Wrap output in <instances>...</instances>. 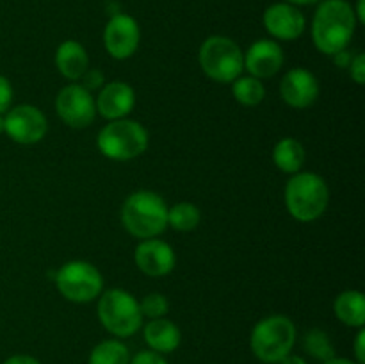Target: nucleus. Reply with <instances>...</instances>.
<instances>
[{"label": "nucleus", "mask_w": 365, "mask_h": 364, "mask_svg": "<svg viewBox=\"0 0 365 364\" xmlns=\"http://www.w3.org/2000/svg\"><path fill=\"white\" fill-rule=\"evenodd\" d=\"M351 4L346 0H324L319 4L312 20V39L319 52L335 56L351 41L356 29Z\"/></svg>", "instance_id": "f257e3e1"}, {"label": "nucleus", "mask_w": 365, "mask_h": 364, "mask_svg": "<svg viewBox=\"0 0 365 364\" xmlns=\"http://www.w3.org/2000/svg\"><path fill=\"white\" fill-rule=\"evenodd\" d=\"M121 221L135 238H157L168 227V206L160 195L141 189L127 196L121 207Z\"/></svg>", "instance_id": "f03ea898"}, {"label": "nucleus", "mask_w": 365, "mask_h": 364, "mask_svg": "<svg viewBox=\"0 0 365 364\" xmlns=\"http://www.w3.org/2000/svg\"><path fill=\"white\" fill-rule=\"evenodd\" d=\"M330 191L321 175L298 171L285 186V206L298 221H314L324 214Z\"/></svg>", "instance_id": "7ed1b4c3"}, {"label": "nucleus", "mask_w": 365, "mask_h": 364, "mask_svg": "<svg viewBox=\"0 0 365 364\" xmlns=\"http://www.w3.org/2000/svg\"><path fill=\"white\" fill-rule=\"evenodd\" d=\"M296 325L284 314H273L253 327L250 346L257 359L264 364H278L292 352L296 343Z\"/></svg>", "instance_id": "20e7f679"}, {"label": "nucleus", "mask_w": 365, "mask_h": 364, "mask_svg": "<svg viewBox=\"0 0 365 364\" xmlns=\"http://www.w3.org/2000/svg\"><path fill=\"white\" fill-rule=\"evenodd\" d=\"M98 320L114 338H130L141 328L139 302L125 289H109L98 300Z\"/></svg>", "instance_id": "39448f33"}, {"label": "nucleus", "mask_w": 365, "mask_h": 364, "mask_svg": "<svg viewBox=\"0 0 365 364\" xmlns=\"http://www.w3.org/2000/svg\"><path fill=\"white\" fill-rule=\"evenodd\" d=\"M98 148L113 161H130L148 148V132L139 121L113 120L98 132Z\"/></svg>", "instance_id": "423d86ee"}, {"label": "nucleus", "mask_w": 365, "mask_h": 364, "mask_svg": "<svg viewBox=\"0 0 365 364\" xmlns=\"http://www.w3.org/2000/svg\"><path fill=\"white\" fill-rule=\"evenodd\" d=\"M200 66L216 82H234L245 70V54L234 39L210 36L200 46Z\"/></svg>", "instance_id": "0eeeda50"}, {"label": "nucleus", "mask_w": 365, "mask_h": 364, "mask_svg": "<svg viewBox=\"0 0 365 364\" xmlns=\"http://www.w3.org/2000/svg\"><path fill=\"white\" fill-rule=\"evenodd\" d=\"M56 284L61 295L75 303L93 302L103 289L102 273L88 261H70L56 273Z\"/></svg>", "instance_id": "6e6552de"}, {"label": "nucleus", "mask_w": 365, "mask_h": 364, "mask_svg": "<svg viewBox=\"0 0 365 364\" xmlns=\"http://www.w3.org/2000/svg\"><path fill=\"white\" fill-rule=\"evenodd\" d=\"M48 131L46 116L34 106H16L4 116V132L20 145H34L41 141Z\"/></svg>", "instance_id": "1a4fd4ad"}, {"label": "nucleus", "mask_w": 365, "mask_h": 364, "mask_svg": "<svg viewBox=\"0 0 365 364\" xmlns=\"http://www.w3.org/2000/svg\"><path fill=\"white\" fill-rule=\"evenodd\" d=\"M56 109L61 120L73 128H84L93 123L96 114L95 98L91 91L81 84H68L56 98Z\"/></svg>", "instance_id": "9d476101"}, {"label": "nucleus", "mask_w": 365, "mask_h": 364, "mask_svg": "<svg viewBox=\"0 0 365 364\" xmlns=\"http://www.w3.org/2000/svg\"><path fill=\"white\" fill-rule=\"evenodd\" d=\"M141 39L139 25L130 14L118 13L103 29V46L114 59H128L135 54Z\"/></svg>", "instance_id": "9b49d317"}, {"label": "nucleus", "mask_w": 365, "mask_h": 364, "mask_svg": "<svg viewBox=\"0 0 365 364\" xmlns=\"http://www.w3.org/2000/svg\"><path fill=\"white\" fill-rule=\"evenodd\" d=\"M280 95L294 109L310 107L319 96V82L312 71L298 66L289 70L280 82Z\"/></svg>", "instance_id": "f8f14e48"}, {"label": "nucleus", "mask_w": 365, "mask_h": 364, "mask_svg": "<svg viewBox=\"0 0 365 364\" xmlns=\"http://www.w3.org/2000/svg\"><path fill=\"white\" fill-rule=\"evenodd\" d=\"M264 27L273 38L282 39V41H292L305 32L307 20L296 6L278 2L267 7L264 13Z\"/></svg>", "instance_id": "ddd939ff"}, {"label": "nucleus", "mask_w": 365, "mask_h": 364, "mask_svg": "<svg viewBox=\"0 0 365 364\" xmlns=\"http://www.w3.org/2000/svg\"><path fill=\"white\" fill-rule=\"evenodd\" d=\"M135 264L148 277H164L171 273L177 263L173 248L166 241L150 238L143 239L134 253Z\"/></svg>", "instance_id": "4468645a"}, {"label": "nucleus", "mask_w": 365, "mask_h": 364, "mask_svg": "<svg viewBox=\"0 0 365 364\" xmlns=\"http://www.w3.org/2000/svg\"><path fill=\"white\" fill-rule=\"evenodd\" d=\"M95 106L106 120H121V118H127L134 109L135 93L132 86L123 81L107 82L100 89Z\"/></svg>", "instance_id": "2eb2a0df"}, {"label": "nucleus", "mask_w": 365, "mask_h": 364, "mask_svg": "<svg viewBox=\"0 0 365 364\" xmlns=\"http://www.w3.org/2000/svg\"><path fill=\"white\" fill-rule=\"evenodd\" d=\"M284 66V50L273 39H259L245 54V68L252 77H273Z\"/></svg>", "instance_id": "dca6fc26"}, {"label": "nucleus", "mask_w": 365, "mask_h": 364, "mask_svg": "<svg viewBox=\"0 0 365 364\" xmlns=\"http://www.w3.org/2000/svg\"><path fill=\"white\" fill-rule=\"evenodd\" d=\"M180 328L171 320L157 318V320H150L145 325V343L150 350L160 353V355L175 352L180 346Z\"/></svg>", "instance_id": "f3484780"}, {"label": "nucleus", "mask_w": 365, "mask_h": 364, "mask_svg": "<svg viewBox=\"0 0 365 364\" xmlns=\"http://www.w3.org/2000/svg\"><path fill=\"white\" fill-rule=\"evenodd\" d=\"M56 64L63 77L70 79V81H78L89 68L88 52L75 39H66L57 49Z\"/></svg>", "instance_id": "a211bd4d"}, {"label": "nucleus", "mask_w": 365, "mask_h": 364, "mask_svg": "<svg viewBox=\"0 0 365 364\" xmlns=\"http://www.w3.org/2000/svg\"><path fill=\"white\" fill-rule=\"evenodd\" d=\"M335 316L344 325L353 328H362L365 323V298L362 291L348 289L335 298Z\"/></svg>", "instance_id": "6ab92c4d"}, {"label": "nucleus", "mask_w": 365, "mask_h": 364, "mask_svg": "<svg viewBox=\"0 0 365 364\" xmlns=\"http://www.w3.org/2000/svg\"><path fill=\"white\" fill-rule=\"evenodd\" d=\"M273 161L278 170L294 175L305 164V148L298 139L284 138L274 145Z\"/></svg>", "instance_id": "aec40b11"}, {"label": "nucleus", "mask_w": 365, "mask_h": 364, "mask_svg": "<svg viewBox=\"0 0 365 364\" xmlns=\"http://www.w3.org/2000/svg\"><path fill=\"white\" fill-rule=\"evenodd\" d=\"M130 350L120 339H106L89 352L88 364H128Z\"/></svg>", "instance_id": "412c9836"}, {"label": "nucleus", "mask_w": 365, "mask_h": 364, "mask_svg": "<svg viewBox=\"0 0 365 364\" xmlns=\"http://www.w3.org/2000/svg\"><path fill=\"white\" fill-rule=\"evenodd\" d=\"M232 93L239 103L253 107L262 102L266 96V88L260 79L248 75V77H237L232 82Z\"/></svg>", "instance_id": "4be33fe9"}, {"label": "nucleus", "mask_w": 365, "mask_h": 364, "mask_svg": "<svg viewBox=\"0 0 365 364\" xmlns=\"http://www.w3.org/2000/svg\"><path fill=\"white\" fill-rule=\"evenodd\" d=\"M200 209L195 203L180 202L175 203L173 207H168V225L175 231L189 232L195 231L200 225Z\"/></svg>", "instance_id": "5701e85b"}, {"label": "nucleus", "mask_w": 365, "mask_h": 364, "mask_svg": "<svg viewBox=\"0 0 365 364\" xmlns=\"http://www.w3.org/2000/svg\"><path fill=\"white\" fill-rule=\"evenodd\" d=\"M303 350L319 363H327L331 357H335V348L331 345L330 335L321 328H312L307 332L303 338Z\"/></svg>", "instance_id": "b1692460"}, {"label": "nucleus", "mask_w": 365, "mask_h": 364, "mask_svg": "<svg viewBox=\"0 0 365 364\" xmlns=\"http://www.w3.org/2000/svg\"><path fill=\"white\" fill-rule=\"evenodd\" d=\"M139 309H141L143 316L157 320V318L166 316L168 310H170V302L160 293H150L139 302Z\"/></svg>", "instance_id": "393cba45"}, {"label": "nucleus", "mask_w": 365, "mask_h": 364, "mask_svg": "<svg viewBox=\"0 0 365 364\" xmlns=\"http://www.w3.org/2000/svg\"><path fill=\"white\" fill-rule=\"evenodd\" d=\"M81 79H82L81 86L88 89V91L100 89L103 86V82H106V79H103V71L98 70V68H88Z\"/></svg>", "instance_id": "a878e982"}, {"label": "nucleus", "mask_w": 365, "mask_h": 364, "mask_svg": "<svg viewBox=\"0 0 365 364\" xmlns=\"http://www.w3.org/2000/svg\"><path fill=\"white\" fill-rule=\"evenodd\" d=\"M128 364H168V360L164 359V355L153 352V350H141L134 357H130Z\"/></svg>", "instance_id": "bb28decb"}, {"label": "nucleus", "mask_w": 365, "mask_h": 364, "mask_svg": "<svg viewBox=\"0 0 365 364\" xmlns=\"http://www.w3.org/2000/svg\"><path fill=\"white\" fill-rule=\"evenodd\" d=\"M349 71H351V79L356 84L362 86L365 82V54H356L349 63Z\"/></svg>", "instance_id": "cd10ccee"}, {"label": "nucleus", "mask_w": 365, "mask_h": 364, "mask_svg": "<svg viewBox=\"0 0 365 364\" xmlns=\"http://www.w3.org/2000/svg\"><path fill=\"white\" fill-rule=\"evenodd\" d=\"M11 102H13V86L9 79L0 75V114L9 111Z\"/></svg>", "instance_id": "c85d7f7f"}, {"label": "nucleus", "mask_w": 365, "mask_h": 364, "mask_svg": "<svg viewBox=\"0 0 365 364\" xmlns=\"http://www.w3.org/2000/svg\"><path fill=\"white\" fill-rule=\"evenodd\" d=\"M353 350H355L356 363L365 364V330H364V327L359 328V334H356V338H355Z\"/></svg>", "instance_id": "c756f323"}, {"label": "nucleus", "mask_w": 365, "mask_h": 364, "mask_svg": "<svg viewBox=\"0 0 365 364\" xmlns=\"http://www.w3.org/2000/svg\"><path fill=\"white\" fill-rule=\"evenodd\" d=\"M2 364H41L36 357L27 355V353H16V355H11L4 360Z\"/></svg>", "instance_id": "7c9ffc66"}, {"label": "nucleus", "mask_w": 365, "mask_h": 364, "mask_svg": "<svg viewBox=\"0 0 365 364\" xmlns=\"http://www.w3.org/2000/svg\"><path fill=\"white\" fill-rule=\"evenodd\" d=\"M278 364H309L302 355H294V353H289Z\"/></svg>", "instance_id": "2f4dec72"}, {"label": "nucleus", "mask_w": 365, "mask_h": 364, "mask_svg": "<svg viewBox=\"0 0 365 364\" xmlns=\"http://www.w3.org/2000/svg\"><path fill=\"white\" fill-rule=\"evenodd\" d=\"M364 6H365V0H359V2H356V9H353V13H355V18L359 24H365Z\"/></svg>", "instance_id": "473e14b6"}, {"label": "nucleus", "mask_w": 365, "mask_h": 364, "mask_svg": "<svg viewBox=\"0 0 365 364\" xmlns=\"http://www.w3.org/2000/svg\"><path fill=\"white\" fill-rule=\"evenodd\" d=\"M323 364H359L356 360H351V359H346V357H331L330 360H327V363Z\"/></svg>", "instance_id": "72a5a7b5"}, {"label": "nucleus", "mask_w": 365, "mask_h": 364, "mask_svg": "<svg viewBox=\"0 0 365 364\" xmlns=\"http://www.w3.org/2000/svg\"><path fill=\"white\" fill-rule=\"evenodd\" d=\"M287 4H292V6H312V4H317L319 0H285Z\"/></svg>", "instance_id": "f704fd0d"}, {"label": "nucleus", "mask_w": 365, "mask_h": 364, "mask_svg": "<svg viewBox=\"0 0 365 364\" xmlns=\"http://www.w3.org/2000/svg\"><path fill=\"white\" fill-rule=\"evenodd\" d=\"M2 132H4V116L0 114V134H2Z\"/></svg>", "instance_id": "c9c22d12"}]
</instances>
